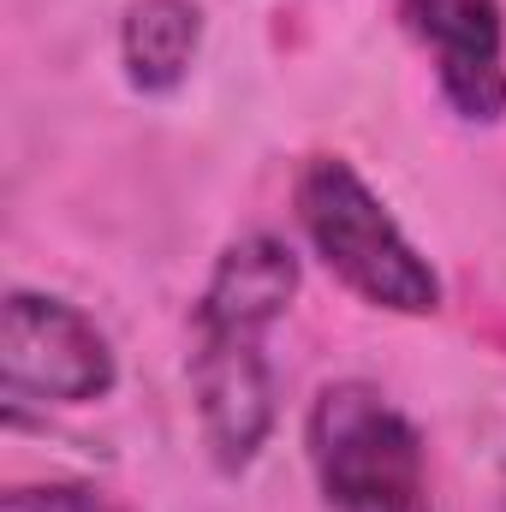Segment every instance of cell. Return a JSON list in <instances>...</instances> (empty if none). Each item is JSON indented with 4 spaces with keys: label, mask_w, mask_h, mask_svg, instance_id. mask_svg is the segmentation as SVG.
<instances>
[{
    "label": "cell",
    "mask_w": 506,
    "mask_h": 512,
    "mask_svg": "<svg viewBox=\"0 0 506 512\" xmlns=\"http://www.w3.org/2000/svg\"><path fill=\"white\" fill-rule=\"evenodd\" d=\"M298 227L310 251L328 262V274L358 292L364 304L393 316H435L441 310V280L429 256L405 239V227L387 215L370 179L346 155H310L292 185Z\"/></svg>",
    "instance_id": "obj_1"
},
{
    "label": "cell",
    "mask_w": 506,
    "mask_h": 512,
    "mask_svg": "<svg viewBox=\"0 0 506 512\" xmlns=\"http://www.w3.org/2000/svg\"><path fill=\"white\" fill-rule=\"evenodd\" d=\"M304 453L328 512H435L423 435L370 382H328L310 399Z\"/></svg>",
    "instance_id": "obj_2"
},
{
    "label": "cell",
    "mask_w": 506,
    "mask_h": 512,
    "mask_svg": "<svg viewBox=\"0 0 506 512\" xmlns=\"http://www.w3.org/2000/svg\"><path fill=\"white\" fill-rule=\"evenodd\" d=\"M120 382L114 346L78 304L12 286L0 304V387L12 405H90Z\"/></svg>",
    "instance_id": "obj_3"
},
{
    "label": "cell",
    "mask_w": 506,
    "mask_h": 512,
    "mask_svg": "<svg viewBox=\"0 0 506 512\" xmlns=\"http://www.w3.org/2000/svg\"><path fill=\"white\" fill-rule=\"evenodd\" d=\"M268 334L256 328H203L197 322V352H191V387H197V417L215 465L251 471L268 429H274V364L262 352Z\"/></svg>",
    "instance_id": "obj_4"
},
{
    "label": "cell",
    "mask_w": 506,
    "mask_h": 512,
    "mask_svg": "<svg viewBox=\"0 0 506 512\" xmlns=\"http://www.w3.org/2000/svg\"><path fill=\"white\" fill-rule=\"evenodd\" d=\"M435 66L447 108L471 126L506 114V18L501 0H393Z\"/></svg>",
    "instance_id": "obj_5"
},
{
    "label": "cell",
    "mask_w": 506,
    "mask_h": 512,
    "mask_svg": "<svg viewBox=\"0 0 506 512\" xmlns=\"http://www.w3.org/2000/svg\"><path fill=\"white\" fill-rule=\"evenodd\" d=\"M298 298V256L274 233H245L215 256V274L197 298L203 328H256L268 334Z\"/></svg>",
    "instance_id": "obj_6"
},
{
    "label": "cell",
    "mask_w": 506,
    "mask_h": 512,
    "mask_svg": "<svg viewBox=\"0 0 506 512\" xmlns=\"http://www.w3.org/2000/svg\"><path fill=\"white\" fill-rule=\"evenodd\" d=\"M203 48V6L197 0H131L120 24V60L137 96H173L191 78Z\"/></svg>",
    "instance_id": "obj_7"
},
{
    "label": "cell",
    "mask_w": 506,
    "mask_h": 512,
    "mask_svg": "<svg viewBox=\"0 0 506 512\" xmlns=\"http://www.w3.org/2000/svg\"><path fill=\"white\" fill-rule=\"evenodd\" d=\"M0 512H120L90 483H18L0 495Z\"/></svg>",
    "instance_id": "obj_8"
}]
</instances>
